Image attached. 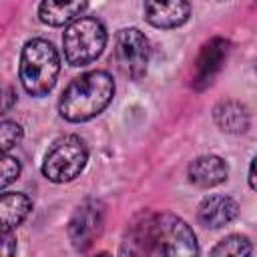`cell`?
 Returning <instances> with one entry per match:
<instances>
[{
  "instance_id": "16",
  "label": "cell",
  "mask_w": 257,
  "mask_h": 257,
  "mask_svg": "<svg viewBox=\"0 0 257 257\" xmlns=\"http://www.w3.org/2000/svg\"><path fill=\"white\" fill-rule=\"evenodd\" d=\"M22 139V126L16 120H2L0 124V145L2 151L8 153L12 147H16Z\"/></svg>"
},
{
  "instance_id": "8",
  "label": "cell",
  "mask_w": 257,
  "mask_h": 257,
  "mask_svg": "<svg viewBox=\"0 0 257 257\" xmlns=\"http://www.w3.org/2000/svg\"><path fill=\"white\" fill-rule=\"evenodd\" d=\"M145 18L155 28L183 26L191 16L189 0H145Z\"/></svg>"
},
{
  "instance_id": "4",
  "label": "cell",
  "mask_w": 257,
  "mask_h": 257,
  "mask_svg": "<svg viewBox=\"0 0 257 257\" xmlns=\"http://www.w3.org/2000/svg\"><path fill=\"white\" fill-rule=\"evenodd\" d=\"M106 46V28L98 18L80 16L70 22L62 34L64 58L72 66H86L94 62Z\"/></svg>"
},
{
  "instance_id": "3",
  "label": "cell",
  "mask_w": 257,
  "mask_h": 257,
  "mask_svg": "<svg viewBox=\"0 0 257 257\" xmlns=\"http://www.w3.org/2000/svg\"><path fill=\"white\" fill-rule=\"evenodd\" d=\"M60 70L56 48L44 38H32L20 52V82L32 96H44L52 90Z\"/></svg>"
},
{
  "instance_id": "2",
  "label": "cell",
  "mask_w": 257,
  "mask_h": 257,
  "mask_svg": "<svg viewBox=\"0 0 257 257\" xmlns=\"http://www.w3.org/2000/svg\"><path fill=\"white\" fill-rule=\"evenodd\" d=\"M114 96V80L106 70L76 76L60 94L58 112L68 122H84L100 114Z\"/></svg>"
},
{
  "instance_id": "20",
  "label": "cell",
  "mask_w": 257,
  "mask_h": 257,
  "mask_svg": "<svg viewBox=\"0 0 257 257\" xmlns=\"http://www.w3.org/2000/svg\"><path fill=\"white\" fill-rule=\"evenodd\" d=\"M10 96H12V88H6V100H4V110L10 108Z\"/></svg>"
},
{
  "instance_id": "7",
  "label": "cell",
  "mask_w": 257,
  "mask_h": 257,
  "mask_svg": "<svg viewBox=\"0 0 257 257\" xmlns=\"http://www.w3.org/2000/svg\"><path fill=\"white\" fill-rule=\"evenodd\" d=\"M104 221V207L96 199H88L76 207L68 223V237L78 251H84L98 237Z\"/></svg>"
},
{
  "instance_id": "13",
  "label": "cell",
  "mask_w": 257,
  "mask_h": 257,
  "mask_svg": "<svg viewBox=\"0 0 257 257\" xmlns=\"http://www.w3.org/2000/svg\"><path fill=\"white\" fill-rule=\"evenodd\" d=\"M213 118L217 126L229 135H241L249 128V112L237 100H221L213 110Z\"/></svg>"
},
{
  "instance_id": "5",
  "label": "cell",
  "mask_w": 257,
  "mask_h": 257,
  "mask_svg": "<svg viewBox=\"0 0 257 257\" xmlns=\"http://www.w3.org/2000/svg\"><path fill=\"white\" fill-rule=\"evenodd\" d=\"M88 161V149L76 135L58 137L46 151L42 161V175L52 183H68L76 179Z\"/></svg>"
},
{
  "instance_id": "18",
  "label": "cell",
  "mask_w": 257,
  "mask_h": 257,
  "mask_svg": "<svg viewBox=\"0 0 257 257\" xmlns=\"http://www.w3.org/2000/svg\"><path fill=\"white\" fill-rule=\"evenodd\" d=\"M14 241H12V235L10 231H2V253L4 255H12L14 253Z\"/></svg>"
},
{
  "instance_id": "6",
  "label": "cell",
  "mask_w": 257,
  "mask_h": 257,
  "mask_svg": "<svg viewBox=\"0 0 257 257\" xmlns=\"http://www.w3.org/2000/svg\"><path fill=\"white\" fill-rule=\"evenodd\" d=\"M151 58V46L147 36L139 28H122L114 36L112 60L118 72L131 80H139L147 74Z\"/></svg>"
},
{
  "instance_id": "19",
  "label": "cell",
  "mask_w": 257,
  "mask_h": 257,
  "mask_svg": "<svg viewBox=\"0 0 257 257\" xmlns=\"http://www.w3.org/2000/svg\"><path fill=\"white\" fill-rule=\"evenodd\" d=\"M249 187L257 191V157L251 161V167H249Z\"/></svg>"
},
{
  "instance_id": "11",
  "label": "cell",
  "mask_w": 257,
  "mask_h": 257,
  "mask_svg": "<svg viewBox=\"0 0 257 257\" xmlns=\"http://www.w3.org/2000/svg\"><path fill=\"white\" fill-rule=\"evenodd\" d=\"M229 175L227 163L217 155H203L189 165V181L201 189L221 185Z\"/></svg>"
},
{
  "instance_id": "14",
  "label": "cell",
  "mask_w": 257,
  "mask_h": 257,
  "mask_svg": "<svg viewBox=\"0 0 257 257\" xmlns=\"http://www.w3.org/2000/svg\"><path fill=\"white\" fill-rule=\"evenodd\" d=\"M32 201L24 193H8L4 191L0 197V219H2V231L16 229L30 213Z\"/></svg>"
},
{
  "instance_id": "10",
  "label": "cell",
  "mask_w": 257,
  "mask_h": 257,
  "mask_svg": "<svg viewBox=\"0 0 257 257\" xmlns=\"http://www.w3.org/2000/svg\"><path fill=\"white\" fill-rule=\"evenodd\" d=\"M239 213V205L235 199L227 195H211L205 197L197 209V219L203 227L209 229H221L229 225Z\"/></svg>"
},
{
  "instance_id": "1",
  "label": "cell",
  "mask_w": 257,
  "mask_h": 257,
  "mask_svg": "<svg viewBox=\"0 0 257 257\" xmlns=\"http://www.w3.org/2000/svg\"><path fill=\"white\" fill-rule=\"evenodd\" d=\"M122 255H197V239L193 229L173 213H141L126 229Z\"/></svg>"
},
{
  "instance_id": "17",
  "label": "cell",
  "mask_w": 257,
  "mask_h": 257,
  "mask_svg": "<svg viewBox=\"0 0 257 257\" xmlns=\"http://www.w3.org/2000/svg\"><path fill=\"white\" fill-rule=\"evenodd\" d=\"M20 175V161L8 153H4L2 157V179H0V185L2 189H6L12 181H16Z\"/></svg>"
},
{
  "instance_id": "15",
  "label": "cell",
  "mask_w": 257,
  "mask_h": 257,
  "mask_svg": "<svg viewBox=\"0 0 257 257\" xmlns=\"http://www.w3.org/2000/svg\"><path fill=\"white\" fill-rule=\"evenodd\" d=\"M251 251H253V247H251L249 239L243 237V235H229V237L221 239L211 249L213 255H237V257L251 255Z\"/></svg>"
},
{
  "instance_id": "12",
  "label": "cell",
  "mask_w": 257,
  "mask_h": 257,
  "mask_svg": "<svg viewBox=\"0 0 257 257\" xmlns=\"http://www.w3.org/2000/svg\"><path fill=\"white\" fill-rule=\"evenodd\" d=\"M88 0H42L38 6V18L48 26H64L80 18Z\"/></svg>"
},
{
  "instance_id": "9",
  "label": "cell",
  "mask_w": 257,
  "mask_h": 257,
  "mask_svg": "<svg viewBox=\"0 0 257 257\" xmlns=\"http://www.w3.org/2000/svg\"><path fill=\"white\" fill-rule=\"evenodd\" d=\"M229 54V40L225 38H213L211 42H207L195 62V74H193V84L197 88L207 86L213 76L221 70L223 62L227 60Z\"/></svg>"
}]
</instances>
